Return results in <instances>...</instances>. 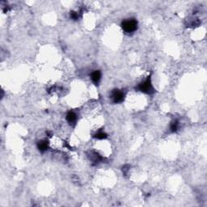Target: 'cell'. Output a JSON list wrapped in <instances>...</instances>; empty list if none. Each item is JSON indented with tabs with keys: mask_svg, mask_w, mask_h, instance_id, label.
<instances>
[{
	"mask_svg": "<svg viewBox=\"0 0 207 207\" xmlns=\"http://www.w3.org/2000/svg\"><path fill=\"white\" fill-rule=\"evenodd\" d=\"M137 90H138L141 92L148 95H151L155 92V89L153 85H152L151 76H148L145 80H143L142 82L138 83L137 87Z\"/></svg>",
	"mask_w": 207,
	"mask_h": 207,
	"instance_id": "6da1fadb",
	"label": "cell"
},
{
	"mask_svg": "<svg viewBox=\"0 0 207 207\" xmlns=\"http://www.w3.org/2000/svg\"><path fill=\"white\" fill-rule=\"evenodd\" d=\"M121 26L125 33L130 34L137 29V21L135 19H127L121 22Z\"/></svg>",
	"mask_w": 207,
	"mask_h": 207,
	"instance_id": "7a4b0ae2",
	"label": "cell"
},
{
	"mask_svg": "<svg viewBox=\"0 0 207 207\" xmlns=\"http://www.w3.org/2000/svg\"><path fill=\"white\" fill-rule=\"evenodd\" d=\"M111 98L113 100V103H115V104H120V103L123 102L124 100H125V94L122 90L116 89V90L112 92Z\"/></svg>",
	"mask_w": 207,
	"mask_h": 207,
	"instance_id": "3957f363",
	"label": "cell"
},
{
	"mask_svg": "<svg viewBox=\"0 0 207 207\" xmlns=\"http://www.w3.org/2000/svg\"><path fill=\"white\" fill-rule=\"evenodd\" d=\"M66 121L70 125H74L77 122V119H78V117H77V115L73 111H70V112H68L67 114H66Z\"/></svg>",
	"mask_w": 207,
	"mask_h": 207,
	"instance_id": "277c9868",
	"label": "cell"
},
{
	"mask_svg": "<svg viewBox=\"0 0 207 207\" xmlns=\"http://www.w3.org/2000/svg\"><path fill=\"white\" fill-rule=\"evenodd\" d=\"M91 79L93 82V83L98 85L101 79V72L100 70H94L91 74Z\"/></svg>",
	"mask_w": 207,
	"mask_h": 207,
	"instance_id": "5b68a950",
	"label": "cell"
},
{
	"mask_svg": "<svg viewBox=\"0 0 207 207\" xmlns=\"http://www.w3.org/2000/svg\"><path fill=\"white\" fill-rule=\"evenodd\" d=\"M48 147H49V143L45 140H41L37 142V148L40 151L45 152V151L48 150Z\"/></svg>",
	"mask_w": 207,
	"mask_h": 207,
	"instance_id": "8992f818",
	"label": "cell"
},
{
	"mask_svg": "<svg viewBox=\"0 0 207 207\" xmlns=\"http://www.w3.org/2000/svg\"><path fill=\"white\" fill-rule=\"evenodd\" d=\"M108 137L107 135V133L104 131H98L97 133H95L94 134V137L95 138H97V139H105L106 137Z\"/></svg>",
	"mask_w": 207,
	"mask_h": 207,
	"instance_id": "52a82bcc",
	"label": "cell"
},
{
	"mask_svg": "<svg viewBox=\"0 0 207 207\" xmlns=\"http://www.w3.org/2000/svg\"><path fill=\"white\" fill-rule=\"evenodd\" d=\"M179 128V122L176 120L172 121L170 124V130L172 132H176L177 131V129Z\"/></svg>",
	"mask_w": 207,
	"mask_h": 207,
	"instance_id": "ba28073f",
	"label": "cell"
},
{
	"mask_svg": "<svg viewBox=\"0 0 207 207\" xmlns=\"http://www.w3.org/2000/svg\"><path fill=\"white\" fill-rule=\"evenodd\" d=\"M70 17L73 20H78L79 18V15L78 12H76V11H71L70 14Z\"/></svg>",
	"mask_w": 207,
	"mask_h": 207,
	"instance_id": "9c48e42d",
	"label": "cell"
}]
</instances>
